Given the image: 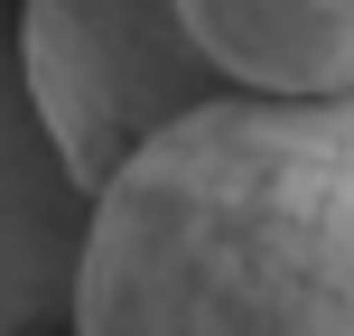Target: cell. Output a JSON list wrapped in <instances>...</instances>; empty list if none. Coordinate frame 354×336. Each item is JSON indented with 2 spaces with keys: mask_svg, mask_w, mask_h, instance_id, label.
Here are the masks:
<instances>
[{
  "mask_svg": "<svg viewBox=\"0 0 354 336\" xmlns=\"http://www.w3.org/2000/svg\"><path fill=\"white\" fill-rule=\"evenodd\" d=\"M75 336H354V94H214L93 187Z\"/></svg>",
  "mask_w": 354,
  "mask_h": 336,
  "instance_id": "1",
  "label": "cell"
},
{
  "mask_svg": "<svg viewBox=\"0 0 354 336\" xmlns=\"http://www.w3.org/2000/svg\"><path fill=\"white\" fill-rule=\"evenodd\" d=\"M224 94H354V19L317 0H168Z\"/></svg>",
  "mask_w": 354,
  "mask_h": 336,
  "instance_id": "3",
  "label": "cell"
},
{
  "mask_svg": "<svg viewBox=\"0 0 354 336\" xmlns=\"http://www.w3.org/2000/svg\"><path fill=\"white\" fill-rule=\"evenodd\" d=\"M19 75L56 168L84 196L149 131L224 94L168 0H19Z\"/></svg>",
  "mask_w": 354,
  "mask_h": 336,
  "instance_id": "2",
  "label": "cell"
},
{
  "mask_svg": "<svg viewBox=\"0 0 354 336\" xmlns=\"http://www.w3.org/2000/svg\"><path fill=\"white\" fill-rule=\"evenodd\" d=\"M317 10H336V19H354V0H317Z\"/></svg>",
  "mask_w": 354,
  "mask_h": 336,
  "instance_id": "5",
  "label": "cell"
},
{
  "mask_svg": "<svg viewBox=\"0 0 354 336\" xmlns=\"http://www.w3.org/2000/svg\"><path fill=\"white\" fill-rule=\"evenodd\" d=\"M0 233H10V196H0ZM0 252H10V243H0ZM0 308H10V281H0Z\"/></svg>",
  "mask_w": 354,
  "mask_h": 336,
  "instance_id": "4",
  "label": "cell"
}]
</instances>
